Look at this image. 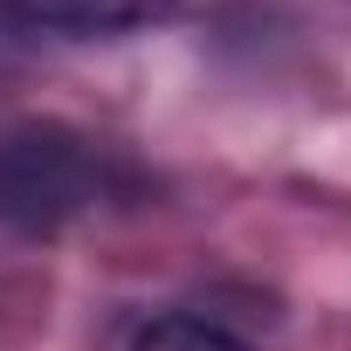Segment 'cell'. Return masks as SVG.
Returning a JSON list of instances; mask_svg holds the SVG:
<instances>
[{
    "label": "cell",
    "instance_id": "1",
    "mask_svg": "<svg viewBox=\"0 0 351 351\" xmlns=\"http://www.w3.org/2000/svg\"><path fill=\"white\" fill-rule=\"evenodd\" d=\"M110 193V158L76 124H14L0 138V221L56 234Z\"/></svg>",
    "mask_w": 351,
    "mask_h": 351
},
{
    "label": "cell",
    "instance_id": "2",
    "mask_svg": "<svg viewBox=\"0 0 351 351\" xmlns=\"http://www.w3.org/2000/svg\"><path fill=\"white\" fill-rule=\"evenodd\" d=\"M42 28H69V35H117V28H145L158 14H172L180 0H8Z\"/></svg>",
    "mask_w": 351,
    "mask_h": 351
},
{
    "label": "cell",
    "instance_id": "4",
    "mask_svg": "<svg viewBox=\"0 0 351 351\" xmlns=\"http://www.w3.org/2000/svg\"><path fill=\"white\" fill-rule=\"evenodd\" d=\"M14 62V35H8V21H0V69Z\"/></svg>",
    "mask_w": 351,
    "mask_h": 351
},
{
    "label": "cell",
    "instance_id": "3",
    "mask_svg": "<svg viewBox=\"0 0 351 351\" xmlns=\"http://www.w3.org/2000/svg\"><path fill=\"white\" fill-rule=\"evenodd\" d=\"M131 351H248V344H241L228 324L200 317V310H172V317H152Z\"/></svg>",
    "mask_w": 351,
    "mask_h": 351
}]
</instances>
